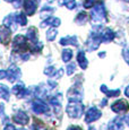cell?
I'll use <instances>...</instances> for the list:
<instances>
[{"label": "cell", "mask_w": 129, "mask_h": 130, "mask_svg": "<svg viewBox=\"0 0 129 130\" xmlns=\"http://www.w3.org/2000/svg\"><path fill=\"white\" fill-rule=\"evenodd\" d=\"M7 78V70H0V79Z\"/></svg>", "instance_id": "cb8c5ba5"}, {"label": "cell", "mask_w": 129, "mask_h": 130, "mask_svg": "<svg viewBox=\"0 0 129 130\" xmlns=\"http://www.w3.org/2000/svg\"><path fill=\"white\" fill-rule=\"evenodd\" d=\"M10 40H11V29L6 26L5 27L2 26L0 28V41H1V43L7 45L10 42Z\"/></svg>", "instance_id": "277c9868"}, {"label": "cell", "mask_w": 129, "mask_h": 130, "mask_svg": "<svg viewBox=\"0 0 129 130\" xmlns=\"http://www.w3.org/2000/svg\"><path fill=\"white\" fill-rule=\"evenodd\" d=\"M77 59H78V63L82 69H86L87 67V60H86V57H85V53L83 51H80L77 56Z\"/></svg>", "instance_id": "7c38bea8"}, {"label": "cell", "mask_w": 129, "mask_h": 130, "mask_svg": "<svg viewBox=\"0 0 129 130\" xmlns=\"http://www.w3.org/2000/svg\"><path fill=\"white\" fill-rule=\"evenodd\" d=\"M21 77V70L17 68L16 66H11L10 68L7 70V78L9 79V82H15L17 78Z\"/></svg>", "instance_id": "ba28073f"}, {"label": "cell", "mask_w": 129, "mask_h": 130, "mask_svg": "<svg viewBox=\"0 0 129 130\" xmlns=\"http://www.w3.org/2000/svg\"><path fill=\"white\" fill-rule=\"evenodd\" d=\"M36 7L38 5H36L35 0H25L24 2V10L27 15H33L36 10Z\"/></svg>", "instance_id": "30bf717a"}, {"label": "cell", "mask_w": 129, "mask_h": 130, "mask_svg": "<svg viewBox=\"0 0 129 130\" xmlns=\"http://www.w3.org/2000/svg\"><path fill=\"white\" fill-rule=\"evenodd\" d=\"M71 57H73V51L69 49H66L62 51V60L64 62H68L69 60L71 59Z\"/></svg>", "instance_id": "ac0fdd59"}, {"label": "cell", "mask_w": 129, "mask_h": 130, "mask_svg": "<svg viewBox=\"0 0 129 130\" xmlns=\"http://www.w3.org/2000/svg\"><path fill=\"white\" fill-rule=\"evenodd\" d=\"M61 4H62V5H66L67 8H69V9L75 8V5H76L74 0H61Z\"/></svg>", "instance_id": "ffe728a7"}, {"label": "cell", "mask_w": 129, "mask_h": 130, "mask_svg": "<svg viewBox=\"0 0 129 130\" xmlns=\"http://www.w3.org/2000/svg\"><path fill=\"white\" fill-rule=\"evenodd\" d=\"M0 97L5 99L6 101L9 100V89L6 85H1L0 84Z\"/></svg>", "instance_id": "9a60e30c"}, {"label": "cell", "mask_w": 129, "mask_h": 130, "mask_svg": "<svg viewBox=\"0 0 129 130\" xmlns=\"http://www.w3.org/2000/svg\"><path fill=\"white\" fill-rule=\"evenodd\" d=\"M123 58H125V60L129 64V50H125V51H123Z\"/></svg>", "instance_id": "603a6c76"}, {"label": "cell", "mask_w": 129, "mask_h": 130, "mask_svg": "<svg viewBox=\"0 0 129 130\" xmlns=\"http://www.w3.org/2000/svg\"><path fill=\"white\" fill-rule=\"evenodd\" d=\"M4 130H16V129H15V127L13 126V124H7L6 128H5Z\"/></svg>", "instance_id": "484cf974"}, {"label": "cell", "mask_w": 129, "mask_h": 130, "mask_svg": "<svg viewBox=\"0 0 129 130\" xmlns=\"http://www.w3.org/2000/svg\"><path fill=\"white\" fill-rule=\"evenodd\" d=\"M16 15H8L7 17H5L4 19V25L8 28H10L11 31H16L17 26H16Z\"/></svg>", "instance_id": "9c48e42d"}, {"label": "cell", "mask_w": 129, "mask_h": 130, "mask_svg": "<svg viewBox=\"0 0 129 130\" xmlns=\"http://www.w3.org/2000/svg\"><path fill=\"white\" fill-rule=\"evenodd\" d=\"M16 21L17 23L19 25H22V26H25L27 24V18L25 16V14H17L16 15Z\"/></svg>", "instance_id": "e0dca14e"}, {"label": "cell", "mask_w": 129, "mask_h": 130, "mask_svg": "<svg viewBox=\"0 0 129 130\" xmlns=\"http://www.w3.org/2000/svg\"><path fill=\"white\" fill-rule=\"evenodd\" d=\"M2 110H5V107H4V104H0V117H1L2 119L5 118V113L2 112Z\"/></svg>", "instance_id": "d4e9b609"}, {"label": "cell", "mask_w": 129, "mask_h": 130, "mask_svg": "<svg viewBox=\"0 0 129 130\" xmlns=\"http://www.w3.org/2000/svg\"><path fill=\"white\" fill-rule=\"evenodd\" d=\"M60 44L66 45V44H73V45H77V39L75 36L71 37H63L60 40Z\"/></svg>", "instance_id": "5bb4252c"}, {"label": "cell", "mask_w": 129, "mask_h": 130, "mask_svg": "<svg viewBox=\"0 0 129 130\" xmlns=\"http://www.w3.org/2000/svg\"><path fill=\"white\" fill-rule=\"evenodd\" d=\"M13 93L15 95H17L18 97H22V96H24V95H26L27 93H28V91H26V89H25L23 83H19V84H17V85H15V86H14Z\"/></svg>", "instance_id": "8fae6325"}, {"label": "cell", "mask_w": 129, "mask_h": 130, "mask_svg": "<svg viewBox=\"0 0 129 130\" xmlns=\"http://www.w3.org/2000/svg\"><path fill=\"white\" fill-rule=\"evenodd\" d=\"M49 1H53V0H49Z\"/></svg>", "instance_id": "f546056e"}, {"label": "cell", "mask_w": 129, "mask_h": 130, "mask_svg": "<svg viewBox=\"0 0 129 130\" xmlns=\"http://www.w3.org/2000/svg\"><path fill=\"white\" fill-rule=\"evenodd\" d=\"M57 36V31L54 28H51L48 31V33H46V37H48L49 41H53L54 39H56Z\"/></svg>", "instance_id": "d6986e66"}, {"label": "cell", "mask_w": 129, "mask_h": 130, "mask_svg": "<svg viewBox=\"0 0 129 130\" xmlns=\"http://www.w3.org/2000/svg\"><path fill=\"white\" fill-rule=\"evenodd\" d=\"M67 69H68V70H67V74L71 75L74 71H75V63H70L68 67H67Z\"/></svg>", "instance_id": "44dd1931"}, {"label": "cell", "mask_w": 129, "mask_h": 130, "mask_svg": "<svg viewBox=\"0 0 129 130\" xmlns=\"http://www.w3.org/2000/svg\"><path fill=\"white\" fill-rule=\"evenodd\" d=\"M13 49L15 52H25L29 49L25 36L23 35H16L13 41Z\"/></svg>", "instance_id": "7a4b0ae2"}, {"label": "cell", "mask_w": 129, "mask_h": 130, "mask_svg": "<svg viewBox=\"0 0 129 130\" xmlns=\"http://www.w3.org/2000/svg\"><path fill=\"white\" fill-rule=\"evenodd\" d=\"M100 117H101V112L99 111L96 107H91V109L87 111V113H86L85 121L87 122V123H91V122L98 120Z\"/></svg>", "instance_id": "5b68a950"}, {"label": "cell", "mask_w": 129, "mask_h": 130, "mask_svg": "<svg viewBox=\"0 0 129 130\" xmlns=\"http://www.w3.org/2000/svg\"><path fill=\"white\" fill-rule=\"evenodd\" d=\"M68 130H82L79 127H76V126H71L70 128H68Z\"/></svg>", "instance_id": "4316f807"}, {"label": "cell", "mask_w": 129, "mask_h": 130, "mask_svg": "<svg viewBox=\"0 0 129 130\" xmlns=\"http://www.w3.org/2000/svg\"><path fill=\"white\" fill-rule=\"evenodd\" d=\"M128 109H129L128 103L125 100H119V101H117L112 105V110L115 112H117V113H122V112L127 111Z\"/></svg>", "instance_id": "52a82bcc"}, {"label": "cell", "mask_w": 129, "mask_h": 130, "mask_svg": "<svg viewBox=\"0 0 129 130\" xmlns=\"http://www.w3.org/2000/svg\"><path fill=\"white\" fill-rule=\"evenodd\" d=\"M125 94H126V95H127V96L129 97V86L127 87V88H126V91H125Z\"/></svg>", "instance_id": "83f0119b"}, {"label": "cell", "mask_w": 129, "mask_h": 130, "mask_svg": "<svg viewBox=\"0 0 129 130\" xmlns=\"http://www.w3.org/2000/svg\"><path fill=\"white\" fill-rule=\"evenodd\" d=\"M36 36H38L36 28H34V27H31V28L27 31V37L31 40V42H36Z\"/></svg>", "instance_id": "2e32d148"}, {"label": "cell", "mask_w": 129, "mask_h": 130, "mask_svg": "<svg viewBox=\"0 0 129 130\" xmlns=\"http://www.w3.org/2000/svg\"><path fill=\"white\" fill-rule=\"evenodd\" d=\"M13 120H14V122H16V123L25 126V124L28 123L29 118H28V116H27L25 112L19 111V112H17V113L13 117Z\"/></svg>", "instance_id": "8992f818"}, {"label": "cell", "mask_w": 129, "mask_h": 130, "mask_svg": "<svg viewBox=\"0 0 129 130\" xmlns=\"http://www.w3.org/2000/svg\"><path fill=\"white\" fill-rule=\"evenodd\" d=\"M32 109H33V111L35 112V113H40V114L49 111V106L46 105L43 101H41V100H39V99L34 100V101L32 102Z\"/></svg>", "instance_id": "3957f363"}, {"label": "cell", "mask_w": 129, "mask_h": 130, "mask_svg": "<svg viewBox=\"0 0 129 130\" xmlns=\"http://www.w3.org/2000/svg\"><path fill=\"white\" fill-rule=\"evenodd\" d=\"M44 74L49 75V76H52V75L54 74V68L53 67H49V68H46L45 70H44Z\"/></svg>", "instance_id": "7402d4cb"}, {"label": "cell", "mask_w": 129, "mask_h": 130, "mask_svg": "<svg viewBox=\"0 0 129 130\" xmlns=\"http://www.w3.org/2000/svg\"><path fill=\"white\" fill-rule=\"evenodd\" d=\"M46 25H53V26H59L60 25V19L59 18H48L41 24V27H45Z\"/></svg>", "instance_id": "4fadbf2b"}, {"label": "cell", "mask_w": 129, "mask_h": 130, "mask_svg": "<svg viewBox=\"0 0 129 130\" xmlns=\"http://www.w3.org/2000/svg\"><path fill=\"white\" fill-rule=\"evenodd\" d=\"M83 111H84V106L76 101H70L69 105L67 106V113L71 118H79L83 114Z\"/></svg>", "instance_id": "6da1fadb"}, {"label": "cell", "mask_w": 129, "mask_h": 130, "mask_svg": "<svg viewBox=\"0 0 129 130\" xmlns=\"http://www.w3.org/2000/svg\"><path fill=\"white\" fill-rule=\"evenodd\" d=\"M5 1H7V2H14L15 0H5Z\"/></svg>", "instance_id": "f1b7e54d"}]
</instances>
